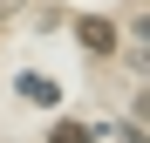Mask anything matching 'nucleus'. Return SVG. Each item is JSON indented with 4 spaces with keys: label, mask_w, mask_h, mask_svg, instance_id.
<instances>
[{
    "label": "nucleus",
    "mask_w": 150,
    "mask_h": 143,
    "mask_svg": "<svg viewBox=\"0 0 150 143\" xmlns=\"http://www.w3.org/2000/svg\"><path fill=\"white\" fill-rule=\"evenodd\" d=\"M48 143H96V130H89V123H55Z\"/></svg>",
    "instance_id": "obj_3"
},
{
    "label": "nucleus",
    "mask_w": 150,
    "mask_h": 143,
    "mask_svg": "<svg viewBox=\"0 0 150 143\" xmlns=\"http://www.w3.org/2000/svg\"><path fill=\"white\" fill-rule=\"evenodd\" d=\"M21 95H28L34 109H55V102H62V89L48 82V75H21Z\"/></svg>",
    "instance_id": "obj_2"
},
{
    "label": "nucleus",
    "mask_w": 150,
    "mask_h": 143,
    "mask_svg": "<svg viewBox=\"0 0 150 143\" xmlns=\"http://www.w3.org/2000/svg\"><path fill=\"white\" fill-rule=\"evenodd\" d=\"M75 34H82V48H89V55H116V27H109V20H75Z\"/></svg>",
    "instance_id": "obj_1"
}]
</instances>
